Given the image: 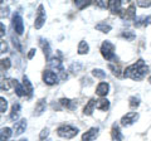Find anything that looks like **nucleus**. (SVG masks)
<instances>
[{"label":"nucleus","instance_id":"1","mask_svg":"<svg viewBox=\"0 0 151 141\" xmlns=\"http://www.w3.org/2000/svg\"><path fill=\"white\" fill-rule=\"evenodd\" d=\"M147 72H149V67L144 62V59H139L136 63L129 65V67L125 69L124 76L126 78L134 79V81H141V79L147 74Z\"/></svg>","mask_w":151,"mask_h":141},{"label":"nucleus","instance_id":"2","mask_svg":"<svg viewBox=\"0 0 151 141\" xmlns=\"http://www.w3.org/2000/svg\"><path fill=\"white\" fill-rule=\"evenodd\" d=\"M57 134H58V136L64 139H73L74 136H77L78 129L72 125H62L57 129Z\"/></svg>","mask_w":151,"mask_h":141},{"label":"nucleus","instance_id":"3","mask_svg":"<svg viewBox=\"0 0 151 141\" xmlns=\"http://www.w3.org/2000/svg\"><path fill=\"white\" fill-rule=\"evenodd\" d=\"M101 54L102 57L107 60H113L116 58L115 55V45L110 40H105L101 45Z\"/></svg>","mask_w":151,"mask_h":141},{"label":"nucleus","instance_id":"4","mask_svg":"<svg viewBox=\"0 0 151 141\" xmlns=\"http://www.w3.org/2000/svg\"><path fill=\"white\" fill-rule=\"evenodd\" d=\"M45 19H47V14H45V10H44V6L40 4V5L38 6V12H37L35 22H34L35 29H40V28L44 25Z\"/></svg>","mask_w":151,"mask_h":141},{"label":"nucleus","instance_id":"5","mask_svg":"<svg viewBox=\"0 0 151 141\" xmlns=\"http://www.w3.org/2000/svg\"><path fill=\"white\" fill-rule=\"evenodd\" d=\"M13 28L18 35H22L23 32H24V23H23L20 13H15L13 15Z\"/></svg>","mask_w":151,"mask_h":141},{"label":"nucleus","instance_id":"6","mask_svg":"<svg viewBox=\"0 0 151 141\" xmlns=\"http://www.w3.org/2000/svg\"><path fill=\"white\" fill-rule=\"evenodd\" d=\"M49 67L53 69L54 72L62 74V79L67 78V76H64V67H63L62 62H60V59H58V58H50V60H49Z\"/></svg>","mask_w":151,"mask_h":141},{"label":"nucleus","instance_id":"7","mask_svg":"<svg viewBox=\"0 0 151 141\" xmlns=\"http://www.w3.org/2000/svg\"><path fill=\"white\" fill-rule=\"evenodd\" d=\"M139 120V114L137 112H129L122 116L121 119V125L122 126H131L132 124H135Z\"/></svg>","mask_w":151,"mask_h":141},{"label":"nucleus","instance_id":"8","mask_svg":"<svg viewBox=\"0 0 151 141\" xmlns=\"http://www.w3.org/2000/svg\"><path fill=\"white\" fill-rule=\"evenodd\" d=\"M43 81H44V83L48 84V86H53V84L58 83L59 78L53 72V70H44V73H43Z\"/></svg>","mask_w":151,"mask_h":141},{"label":"nucleus","instance_id":"9","mask_svg":"<svg viewBox=\"0 0 151 141\" xmlns=\"http://www.w3.org/2000/svg\"><path fill=\"white\" fill-rule=\"evenodd\" d=\"M25 129H27V120L25 119L17 121L15 124H14V135L15 136L22 135L25 131Z\"/></svg>","mask_w":151,"mask_h":141},{"label":"nucleus","instance_id":"10","mask_svg":"<svg viewBox=\"0 0 151 141\" xmlns=\"http://www.w3.org/2000/svg\"><path fill=\"white\" fill-rule=\"evenodd\" d=\"M98 131H100L98 127H91L87 132L82 135V141H93L98 136Z\"/></svg>","mask_w":151,"mask_h":141},{"label":"nucleus","instance_id":"11","mask_svg":"<svg viewBox=\"0 0 151 141\" xmlns=\"http://www.w3.org/2000/svg\"><path fill=\"white\" fill-rule=\"evenodd\" d=\"M108 10L112 14H120L122 10V1H120V0H110Z\"/></svg>","mask_w":151,"mask_h":141},{"label":"nucleus","instance_id":"12","mask_svg":"<svg viewBox=\"0 0 151 141\" xmlns=\"http://www.w3.org/2000/svg\"><path fill=\"white\" fill-rule=\"evenodd\" d=\"M121 17H122V19L124 20H135L136 19V12H135V5L134 4H131Z\"/></svg>","mask_w":151,"mask_h":141},{"label":"nucleus","instance_id":"13","mask_svg":"<svg viewBox=\"0 0 151 141\" xmlns=\"http://www.w3.org/2000/svg\"><path fill=\"white\" fill-rule=\"evenodd\" d=\"M108 91H110V84H108L107 82H101L96 88V95L101 96L103 98L108 93Z\"/></svg>","mask_w":151,"mask_h":141},{"label":"nucleus","instance_id":"14","mask_svg":"<svg viewBox=\"0 0 151 141\" xmlns=\"http://www.w3.org/2000/svg\"><path fill=\"white\" fill-rule=\"evenodd\" d=\"M23 88H24L25 95L28 97H32V95H33V84H32V82L29 81V78H28L27 76L23 77Z\"/></svg>","mask_w":151,"mask_h":141},{"label":"nucleus","instance_id":"15","mask_svg":"<svg viewBox=\"0 0 151 141\" xmlns=\"http://www.w3.org/2000/svg\"><path fill=\"white\" fill-rule=\"evenodd\" d=\"M111 136H112V141H122L124 137H122V134L120 131V127L117 124L112 125V130H111Z\"/></svg>","mask_w":151,"mask_h":141},{"label":"nucleus","instance_id":"16","mask_svg":"<svg viewBox=\"0 0 151 141\" xmlns=\"http://www.w3.org/2000/svg\"><path fill=\"white\" fill-rule=\"evenodd\" d=\"M45 106H47L45 100H44V98H40V100L38 101V103L35 105L34 116H40V115H43V112L45 111Z\"/></svg>","mask_w":151,"mask_h":141},{"label":"nucleus","instance_id":"17","mask_svg":"<svg viewBox=\"0 0 151 141\" xmlns=\"http://www.w3.org/2000/svg\"><path fill=\"white\" fill-rule=\"evenodd\" d=\"M19 115H20V103H19V102H14V103H13V106H12L10 119H12L13 121H15V122H17Z\"/></svg>","mask_w":151,"mask_h":141},{"label":"nucleus","instance_id":"18","mask_svg":"<svg viewBox=\"0 0 151 141\" xmlns=\"http://www.w3.org/2000/svg\"><path fill=\"white\" fill-rule=\"evenodd\" d=\"M39 40H40V44H42V48H43L45 58L48 59V60H50V52H52V49H50V45L48 43V40L44 39V38H40Z\"/></svg>","mask_w":151,"mask_h":141},{"label":"nucleus","instance_id":"19","mask_svg":"<svg viewBox=\"0 0 151 141\" xmlns=\"http://www.w3.org/2000/svg\"><path fill=\"white\" fill-rule=\"evenodd\" d=\"M96 109L100 111H107L110 109V101L106 100V98H100L96 102Z\"/></svg>","mask_w":151,"mask_h":141},{"label":"nucleus","instance_id":"20","mask_svg":"<svg viewBox=\"0 0 151 141\" xmlns=\"http://www.w3.org/2000/svg\"><path fill=\"white\" fill-rule=\"evenodd\" d=\"M12 86L14 87V90H15L17 92V96L19 97H23L25 95V92H24V88H23V84L19 83L17 79H12Z\"/></svg>","mask_w":151,"mask_h":141},{"label":"nucleus","instance_id":"21","mask_svg":"<svg viewBox=\"0 0 151 141\" xmlns=\"http://www.w3.org/2000/svg\"><path fill=\"white\" fill-rule=\"evenodd\" d=\"M96 102H97V101H94V100H89L87 105L84 106L83 114H84V115H87V116L92 115V112H93V110H94V107H96Z\"/></svg>","mask_w":151,"mask_h":141},{"label":"nucleus","instance_id":"22","mask_svg":"<svg viewBox=\"0 0 151 141\" xmlns=\"http://www.w3.org/2000/svg\"><path fill=\"white\" fill-rule=\"evenodd\" d=\"M13 134L14 132H13V130L10 127H3L1 132H0V140H1V141H6Z\"/></svg>","mask_w":151,"mask_h":141},{"label":"nucleus","instance_id":"23","mask_svg":"<svg viewBox=\"0 0 151 141\" xmlns=\"http://www.w3.org/2000/svg\"><path fill=\"white\" fill-rule=\"evenodd\" d=\"M59 102H60V105L62 106H64V107H67V109H69V110H73L76 106V101H72V100H69V98H60L59 100Z\"/></svg>","mask_w":151,"mask_h":141},{"label":"nucleus","instance_id":"24","mask_svg":"<svg viewBox=\"0 0 151 141\" xmlns=\"http://www.w3.org/2000/svg\"><path fill=\"white\" fill-rule=\"evenodd\" d=\"M96 29L98 32H101V33H110L111 29H112V27L110 24H107V23H98V24L96 25Z\"/></svg>","mask_w":151,"mask_h":141},{"label":"nucleus","instance_id":"25","mask_svg":"<svg viewBox=\"0 0 151 141\" xmlns=\"http://www.w3.org/2000/svg\"><path fill=\"white\" fill-rule=\"evenodd\" d=\"M89 50V45L87 42L81 40L79 42V45H78V54H87Z\"/></svg>","mask_w":151,"mask_h":141},{"label":"nucleus","instance_id":"26","mask_svg":"<svg viewBox=\"0 0 151 141\" xmlns=\"http://www.w3.org/2000/svg\"><path fill=\"white\" fill-rule=\"evenodd\" d=\"M122 38H125L126 40H129V42H132L136 38V35H135V33L131 32V30H124L122 32Z\"/></svg>","mask_w":151,"mask_h":141},{"label":"nucleus","instance_id":"27","mask_svg":"<svg viewBox=\"0 0 151 141\" xmlns=\"http://www.w3.org/2000/svg\"><path fill=\"white\" fill-rule=\"evenodd\" d=\"M92 74L96 78H100V79H103V78H106V72H103L102 69H100V68H94L93 70H92Z\"/></svg>","mask_w":151,"mask_h":141},{"label":"nucleus","instance_id":"28","mask_svg":"<svg viewBox=\"0 0 151 141\" xmlns=\"http://www.w3.org/2000/svg\"><path fill=\"white\" fill-rule=\"evenodd\" d=\"M74 4H76V6H77L78 9H83V8L88 6L89 4H91V1H88V0H76Z\"/></svg>","mask_w":151,"mask_h":141},{"label":"nucleus","instance_id":"29","mask_svg":"<svg viewBox=\"0 0 151 141\" xmlns=\"http://www.w3.org/2000/svg\"><path fill=\"white\" fill-rule=\"evenodd\" d=\"M8 109V101L4 97H0V112L1 114H5Z\"/></svg>","mask_w":151,"mask_h":141},{"label":"nucleus","instance_id":"30","mask_svg":"<svg viewBox=\"0 0 151 141\" xmlns=\"http://www.w3.org/2000/svg\"><path fill=\"white\" fill-rule=\"evenodd\" d=\"M129 102H130V106L131 107H137L140 105V98L136 97V96H132V97H130Z\"/></svg>","mask_w":151,"mask_h":141},{"label":"nucleus","instance_id":"31","mask_svg":"<svg viewBox=\"0 0 151 141\" xmlns=\"http://www.w3.org/2000/svg\"><path fill=\"white\" fill-rule=\"evenodd\" d=\"M10 65H12V63H10V59H9V58L1 59V67H3V69H4V68L9 69V68H10Z\"/></svg>","mask_w":151,"mask_h":141},{"label":"nucleus","instance_id":"32","mask_svg":"<svg viewBox=\"0 0 151 141\" xmlns=\"http://www.w3.org/2000/svg\"><path fill=\"white\" fill-rule=\"evenodd\" d=\"M48 135H49V129H48V127H45V129L42 130V132L39 134V139H40V140H44Z\"/></svg>","mask_w":151,"mask_h":141},{"label":"nucleus","instance_id":"33","mask_svg":"<svg viewBox=\"0 0 151 141\" xmlns=\"http://www.w3.org/2000/svg\"><path fill=\"white\" fill-rule=\"evenodd\" d=\"M142 24H145V17L136 18L135 19V27H141Z\"/></svg>","mask_w":151,"mask_h":141},{"label":"nucleus","instance_id":"34","mask_svg":"<svg viewBox=\"0 0 151 141\" xmlns=\"http://www.w3.org/2000/svg\"><path fill=\"white\" fill-rule=\"evenodd\" d=\"M137 5L141 6V8H149V6H151V1H144V0H140V1H137Z\"/></svg>","mask_w":151,"mask_h":141},{"label":"nucleus","instance_id":"35","mask_svg":"<svg viewBox=\"0 0 151 141\" xmlns=\"http://www.w3.org/2000/svg\"><path fill=\"white\" fill-rule=\"evenodd\" d=\"M108 3H110V1H106V0H100V1H97V5L106 9V8H108Z\"/></svg>","mask_w":151,"mask_h":141},{"label":"nucleus","instance_id":"36","mask_svg":"<svg viewBox=\"0 0 151 141\" xmlns=\"http://www.w3.org/2000/svg\"><path fill=\"white\" fill-rule=\"evenodd\" d=\"M12 40H13V44H14V47L18 49V50H22V47H20V44H19V40L18 39H15L14 37H12Z\"/></svg>","mask_w":151,"mask_h":141},{"label":"nucleus","instance_id":"37","mask_svg":"<svg viewBox=\"0 0 151 141\" xmlns=\"http://www.w3.org/2000/svg\"><path fill=\"white\" fill-rule=\"evenodd\" d=\"M6 52H8V44L4 40H1V53L4 54V53H6Z\"/></svg>","mask_w":151,"mask_h":141},{"label":"nucleus","instance_id":"38","mask_svg":"<svg viewBox=\"0 0 151 141\" xmlns=\"http://www.w3.org/2000/svg\"><path fill=\"white\" fill-rule=\"evenodd\" d=\"M110 69L113 70V74H116V76H119V74H120V72H119L120 68H119V67H113L112 64H110Z\"/></svg>","mask_w":151,"mask_h":141},{"label":"nucleus","instance_id":"39","mask_svg":"<svg viewBox=\"0 0 151 141\" xmlns=\"http://www.w3.org/2000/svg\"><path fill=\"white\" fill-rule=\"evenodd\" d=\"M35 52H37V50H35L34 48H32V49L29 50V53H28V58H29V59H32L33 57H34V54H35Z\"/></svg>","mask_w":151,"mask_h":141},{"label":"nucleus","instance_id":"40","mask_svg":"<svg viewBox=\"0 0 151 141\" xmlns=\"http://www.w3.org/2000/svg\"><path fill=\"white\" fill-rule=\"evenodd\" d=\"M145 25H151V15L145 18Z\"/></svg>","mask_w":151,"mask_h":141},{"label":"nucleus","instance_id":"41","mask_svg":"<svg viewBox=\"0 0 151 141\" xmlns=\"http://www.w3.org/2000/svg\"><path fill=\"white\" fill-rule=\"evenodd\" d=\"M0 27H1V37H4V34H5V27H4V23H1Z\"/></svg>","mask_w":151,"mask_h":141},{"label":"nucleus","instance_id":"42","mask_svg":"<svg viewBox=\"0 0 151 141\" xmlns=\"http://www.w3.org/2000/svg\"><path fill=\"white\" fill-rule=\"evenodd\" d=\"M149 82H150V83H151V76H150V77H149Z\"/></svg>","mask_w":151,"mask_h":141},{"label":"nucleus","instance_id":"43","mask_svg":"<svg viewBox=\"0 0 151 141\" xmlns=\"http://www.w3.org/2000/svg\"><path fill=\"white\" fill-rule=\"evenodd\" d=\"M20 141H28V140H27V139H22Z\"/></svg>","mask_w":151,"mask_h":141}]
</instances>
